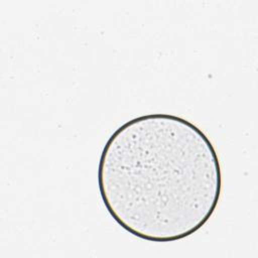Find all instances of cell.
Returning a JSON list of instances; mask_svg holds the SVG:
<instances>
[{
	"label": "cell",
	"instance_id": "1",
	"mask_svg": "<svg viewBox=\"0 0 258 258\" xmlns=\"http://www.w3.org/2000/svg\"><path fill=\"white\" fill-rule=\"evenodd\" d=\"M98 184L111 217L131 235L172 242L200 230L222 190L218 154L195 124L148 114L120 126L106 142Z\"/></svg>",
	"mask_w": 258,
	"mask_h": 258
}]
</instances>
